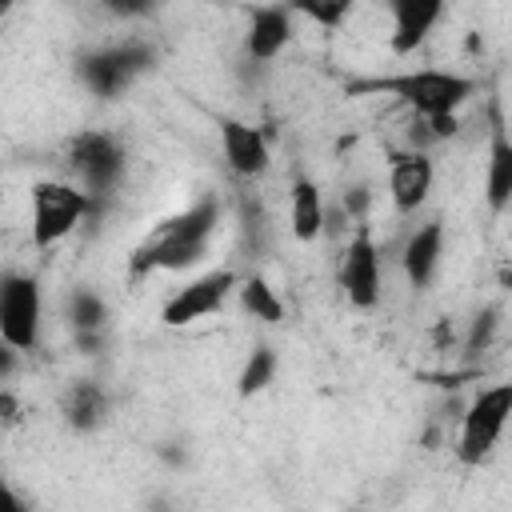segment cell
<instances>
[{
    "label": "cell",
    "mask_w": 512,
    "mask_h": 512,
    "mask_svg": "<svg viewBox=\"0 0 512 512\" xmlns=\"http://www.w3.org/2000/svg\"><path fill=\"white\" fill-rule=\"evenodd\" d=\"M220 224V204L216 196L196 200L192 208L160 220L136 248L132 256V276H148V272H180L192 268L196 260H204L208 240Z\"/></svg>",
    "instance_id": "cell-1"
},
{
    "label": "cell",
    "mask_w": 512,
    "mask_h": 512,
    "mask_svg": "<svg viewBox=\"0 0 512 512\" xmlns=\"http://www.w3.org/2000/svg\"><path fill=\"white\" fill-rule=\"evenodd\" d=\"M348 92H388L400 104H408L420 120H428V116H456V108L476 92V80L460 72H440V68H412L396 76L348 80Z\"/></svg>",
    "instance_id": "cell-2"
},
{
    "label": "cell",
    "mask_w": 512,
    "mask_h": 512,
    "mask_svg": "<svg viewBox=\"0 0 512 512\" xmlns=\"http://www.w3.org/2000/svg\"><path fill=\"white\" fill-rule=\"evenodd\" d=\"M68 164L72 172L84 180L88 188V200L96 204V196H108L124 172H128V152L124 144L112 136V132H100V128H88L80 136L68 140Z\"/></svg>",
    "instance_id": "cell-3"
},
{
    "label": "cell",
    "mask_w": 512,
    "mask_h": 512,
    "mask_svg": "<svg viewBox=\"0 0 512 512\" xmlns=\"http://www.w3.org/2000/svg\"><path fill=\"white\" fill-rule=\"evenodd\" d=\"M96 204L88 200V192L64 184V180H40L32 184V244L36 248H52L64 236H72V228L84 220V212H92Z\"/></svg>",
    "instance_id": "cell-4"
},
{
    "label": "cell",
    "mask_w": 512,
    "mask_h": 512,
    "mask_svg": "<svg viewBox=\"0 0 512 512\" xmlns=\"http://www.w3.org/2000/svg\"><path fill=\"white\" fill-rule=\"evenodd\" d=\"M40 280L28 272H4L0 276V340L16 352H32L40 344Z\"/></svg>",
    "instance_id": "cell-5"
},
{
    "label": "cell",
    "mask_w": 512,
    "mask_h": 512,
    "mask_svg": "<svg viewBox=\"0 0 512 512\" xmlns=\"http://www.w3.org/2000/svg\"><path fill=\"white\" fill-rule=\"evenodd\" d=\"M152 60H156L152 44L128 40V44H112V48H96V52L80 56L76 72H80V80L88 84V92L112 100V96H120L140 72H148Z\"/></svg>",
    "instance_id": "cell-6"
},
{
    "label": "cell",
    "mask_w": 512,
    "mask_h": 512,
    "mask_svg": "<svg viewBox=\"0 0 512 512\" xmlns=\"http://www.w3.org/2000/svg\"><path fill=\"white\" fill-rule=\"evenodd\" d=\"M508 416H512V384H492V388H484V392L468 404V412H464V420H460V444H456L460 460H464V464H480V460L496 448V440H500Z\"/></svg>",
    "instance_id": "cell-7"
},
{
    "label": "cell",
    "mask_w": 512,
    "mask_h": 512,
    "mask_svg": "<svg viewBox=\"0 0 512 512\" xmlns=\"http://www.w3.org/2000/svg\"><path fill=\"white\" fill-rule=\"evenodd\" d=\"M232 288H236V272H232V268L204 272V276L188 280L184 288H176V292L168 296V304L160 308V320H164L168 328H188V324H196V320L220 312Z\"/></svg>",
    "instance_id": "cell-8"
},
{
    "label": "cell",
    "mask_w": 512,
    "mask_h": 512,
    "mask_svg": "<svg viewBox=\"0 0 512 512\" xmlns=\"http://www.w3.org/2000/svg\"><path fill=\"white\" fill-rule=\"evenodd\" d=\"M340 288H344L352 308H376V300H380V252H376V244H372V236L364 228L344 248Z\"/></svg>",
    "instance_id": "cell-9"
},
{
    "label": "cell",
    "mask_w": 512,
    "mask_h": 512,
    "mask_svg": "<svg viewBox=\"0 0 512 512\" xmlns=\"http://www.w3.org/2000/svg\"><path fill=\"white\" fill-rule=\"evenodd\" d=\"M432 160L424 156V152H412V148H404V152H392L388 156V196H392V208L396 212H416L424 200H428V192H432Z\"/></svg>",
    "instance_id": "cell-10"
},
{
    "label": "cell",
    "mask_w": 512,
    "mask_h": 512,
    "mask_svg": "<svg viewBox=\"0 0 512 512\" xmlns=\"http://www.w3.org/2000/svg\"><path fill=\"white\" fill-rule=\"evenodd\" d=\"M220 148H224V160L236 176L252 180V176L268 172V140L260 128H252L236 116H224L220 120Z\"/></svg>",
    "instance_id": "cell-11"
},
{
    "label": "cell",
    "mask_w": 512,
    "mask_h": 512,
    "mask_svg": "<svg viewBox=\"0 0 512 512\" xmlns=\"http://www.w3.org/2000/svg\"><path fill=\"white\" fill-rule=\"evenodd\" d=\"M388 12H392V36H388V44H392L396 56H408V52H416L424 44V36L432 32V24L444 16V4H436V0H392Z\"/></svg>",
    "instance_id": "cell-12"
},
{
    "label": "cell",
    "mask_w": 512,
    "mask_h": 512,
    "mask_svg": "<svg viewBox=\"0 0 512 512\" xmlns=\"http://www.w3.org/2000/svg\"><path fill=\"white\" fill-rule=\"evenodd\" d=\"M292 36V8L284 4H268V8H256L252 20H248V36H244V52L252 60H276L284 52Z\"/></svg>",
    "instance_id": "cell-13"
},
{
    "label": "cell",
    "mask_w": 512,
    "mask_h": 512,
    "mask_svg": "<svg viewBox=\"0 0 512 512\" xmlns=\"http://www.w3.org/2000/svg\"><path fill=\"white\" fill-rule=\"evenodd\" d=\"M440 252H444V224L440 220H428V224H420L408 236V244L400 252V268H404V276H408L412 288H424L436 276Z\"/></svg>",
    "instance_id": "cell-14"
},
{
    "label": "cell",
    "mask_w": 512,
    "mask_h": 512,
    "mask_svg": "<svg viewBox=\"0 0 512 512\" xmlns=\"http://www.w3.org/2000/svg\"><path fill=\"white\" fill-rule=\"evenodd\" d=\"M288 224L300 244H312L324 232V196L308 176H296V184L288 192Z\"/></svg>",
    "instance_id": "cell-15"
},
{
    "label": "cell",
    "mask_w": 512,
    "mask_h": 512,
    "mask_svg": "<svg viewBox=\"0 0 512 512\" xmlns=\"http://www.w3.org/2000/svg\"><path fill=\"white\" fill-rule=\"evenodd\" d=\"M60 408H64V416H68V424H72L76 432H92V428L108 416V396H104L100 384L80 380V384H72V388L64 392Z\"/></svg>",
    "instance_id": "cell-16"
},
{
    "label": "cell",
    "mask_w": 512,
    "mask_h": 512,
    "mask_svg": "<svg viewBox=\"0 0 512 512\" xmlns=\"http://www.w3.org/2000/svg\"><path fill=\"white\" fill-rule=\"evenodd\" d=\"M512 200V144L504 128H492V152H488V208L504 212Z\"/></svg>",
    "instance_id": "cell-17"
},
{
    "label": "cell",
    "mask_w": 512,
    "mask_h": 512,
    "mask_svg": "<svg viewBox=\"0 0 512 512\" xmlns=\"http://www.w3.org/2000/svg\"><path fill=\"white\" fill-rule=\"evenodd\" d=\"M68 320H72V332H76V336H84V332H104V324H108V304H104V296L92 292V288H76V292L68 296Z\"/></svg>",
    "instance_id": "cell-18"
},
{
    "label": "cell",
    "mask_w": 512,
    "mask_h": 512,
    "mask_svg": "<svg viewBox=\"0 0 512 512\" xmlns=\"http://www.w3.org/2000/svg\"><path fill=\"white\" fill-rule=\"evenodd\" d=\"M240 304H244L248 316L264 320V324H280V320H284V304H280L276 288H272L268 280H260V276H248V280L240 284Z\"/></svg>",
    "instance_id": "cell-19"
},
{
    "label": "cell",
    "mask_w": 512,
    "mask_h": 512,
    "mask_svg": "<svg viewBox=\"0 0 512 512\" xmlns=\"http://www.w3.org/2000/svg\"><path fill=\"white\" fill-rule=\"evenodd\" d=\"M272 376H276V352H272L268 344H256V348L248 352L244 368H240L236 392H240V396H256V392H264V388L272 384Z\"/></svg>",
    "instance_id": "cell-20"
},
{
    "label": "cell",
    "mask_w": 512,
    "mask_h": 512,
    "mask_svg": "<svg viewBox=\"0 0 512 512\" xmlns=\"http://www.w3.org/2000/svg\"><path fill=\"white\" fill-rule=\"evenodd\" d=\"M292 12H300V16H308V20L324 24V28H336L352 12V4H296Z\"/></svg>",
    "instance_id": "cell-21"
},
{
    "label": "cell",
    "mask_w": 512,
    "mask_h": 512,
    "mask_svg": "<svg viewBox=\"0 0 512 512\" xmlns=\"http://www.w3.org/2000/svg\"><path fill=\"white\" fill-rule=\"evenodd\" d=\"M492 328H496V312H484V316H476V324H472V336H468V352H480V348H488V336H492Z\"/></svg>",
    "instance_id": "cell-22"
},
{
    "label": "cell",
    "mask_w": 512,
    "mask_h": 512,
    "mask_svg": "<svg viewBox=\"0 0 512 512\" xmlns=\"http://www.w3.org/2000/svg\"><path fill=\"white\" fill-rule=\"evenodd\" d=\"M20 400L8 392V388H0V424H20Z\"/></svg>",
    "instance_id": "cell-23"
},
{
    "label": "cell",
    "mask_w": 512,
    "mask_h": 512,
    "mask_svg": "<svg viewBox=\"0 0 512 512\" xmlns=\"http://www.w3.org/2000/svg\"><path fill=\"white\" fill-rule=\"evenodd\" d=\"M16 368H20V352L0 340V384H8V380L16 376Z\"/></svg>",
    "instance_id": "cell-24"
},
{
    "label": "cell",
    "mask_w": 512,
    "mask_h": 512,
    "mask_svg": "<svg viewBox=\"0 0 512 512\" xmlns=\"http://www.w3.org/2000/svg\"><path fill=\"white\" fill-rule=\"evenodd\" d=\"M0 512H28V504L20 500V492L8 480H0Z\"/></svg>",
    "instance_id": "cell-25"
},
{
    "label": "cell",
    "mask_w": 512,
    "mask_h": 512,
    "mask_svg": "<svg viewBox=\"0 0 512 512\" xmlns=\"http://www.w3.org/2000/svg\"><path fill=\"white\" fill-rule=\"evenodd\" d=\"M364 204H368V188H348V196H344V208H348L352 216H360V212H364Z\"/></svg>",
    "instance_id": "cell-26"
},
{
    "label": "cell",
    "mask_w": 512,
    "mask_h": 512,
    "mask_svg": "<svg viewBox=\"0 0 512 512\" xmlns=\"http://www.w3.org/2000/svg\"><path fill=\"white\" fill-rule=\"evenodd\" d=\"M4 12H8V4H4V0H0V16H4Z\"/></svg>",
    "instance_id": "cell-27"
}]
</instances>
